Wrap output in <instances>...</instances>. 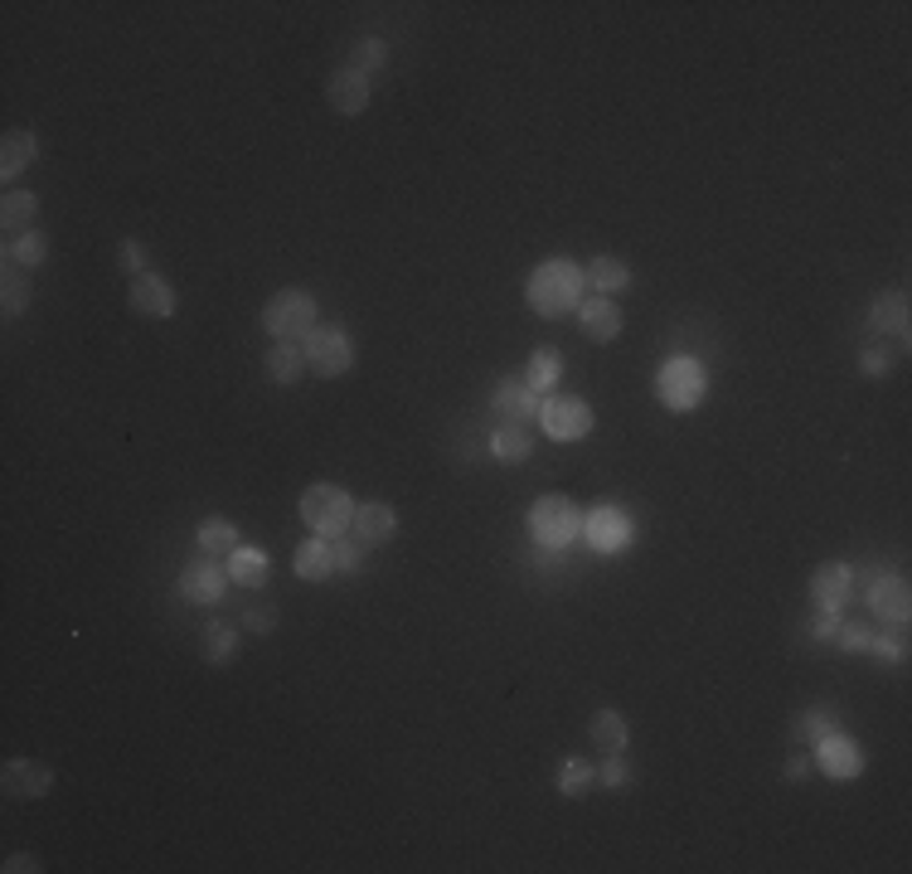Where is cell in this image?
Here are the masks:
<instances>
[{
  "mask_svg": "<svg viewBox=\"0 0 912 874\" xmlns=\"http://www.w3.org/2000/svg\"><path fill=\"white\" fill-rule=\"evenodd\" d=\"M524 301L534 317H568L588 301V273L573 257H549L524 277Z\"/></svg>",
  "mask_w": 912,
  "mask_h": 874,
  "instance_id": "1",
  "label": "cell"
},
{
  "mask_svg": "<svg viewBox=\"0 0 912 874\" xmlns=\"http://www.w3.org/2000/svg\"><path fill=\"white\" fill-rule=\"evenodd\" d=\"M297 510H301V520L311 525V534H325V540H340V534H350V525H355L350 491L331 486V481H316V486L301 491Z\"/></svg>",
  "mask_w": 912,
  "mask_h": 874,
  "instance_id": "2",
  "label": "cell"
},
{
  "mask_svg": "<svg viewBox=\"0 0 912 874\" xmlns=\"http://www.w3.org/2000/svg\"><path fill=\"white\" fill-rule=\"evenodd\" d=\"M316 321H321L316 297L301 291V287L277 291V297L263 307V331L273 335V341H307V335L316 331Z\"/></svg>",
  "mask_w": 912,
  "mask_h": 874,
  "instance_id": "3",
  "label": "cell"
},
{
  "mask_svg": "<svg viewBox=\"0 0 912 874\" xmlns=\"http://www.w3.org/2000/svg\"><path fill=\"white\" fill-rule=\"evenodd\" d=\"M708 394V375L694 355H670L656 375V399L666 403L670 413H694Z\"/></svg>",
  "mask_w": 912,
  "mask_h": 874,
  "instance_id": "4",
  "label": "cell"
},
{
  "mask_svg": "<svg viewBox=\"0 0 912 874\" xmlns=\"http://www.w3.org/2000/svg\"><path fill=\"white\" fill-rule=\"evenodd\" d=\"M529 540L544 544V549H563L573 544L582 534V510L573 506V496H539L534 506H529Z\"/></svg>",
  "mask_w": 912,
  "mask_h": 874,
  "instance_id": "5",
  "label": "cell"
},
{
  "mask_svg": "<svg viewBox=\"0 0 912 874\" xmlns=\"http://www.w3.org/2000/svg\"><path fill=\"white\" fill-rule=\"evenodd\" d=\"M592 423H597L592 403L578 394H549L539 403V428H544V437H554V442H582L592 433Z\"/></svg>",
  "mask_w": 912,
  "mask_h": 874,
  "instance_id": "6",
  "label": "cell"
},
{
  "mask_svg": "<svg viewBox=\"0 0 912 874\" xmlns=\"http://www.w3.org/2000/svg\"><path fill=\"white\" fill-rule=\"evenodd\" d=\"M301 350H307V369L321 379H340L355 369V341L340 326H316L301 341Z\"/></svg>",
  "mask_w": 912,
  "mask_h": 874,
  "instance_id": "7",
  "label": "cell"
},
{
  "mask_svg": "<svg viewBox=\"0 0 912 874\" xmlns=\"http://www.w3.org/2000/svg\"><path fill=\"white\" fill-rule=\"evenodd\" d=\"M229 564H219L213 554H199V559H189L185 568H180V593H185L189 602H199V608H209V602H219L223 593H229Z\"/></svg>",
  "mask_w": 912,
  "mask_h": 874,
  "instance_id": "8",
  "label": "cell"
},
{
  "mask_svg": "<svg viewBox=\"0 0 912 874\" xmlns=\"http://www.w3.org/2000/svg\"><path fill=\"white\" fill-rule=\"evenodd\" d=\"M582 534L597 554H622L626 544L636 540V525L622 506H597L592 515H582Z\"/></svg>",
  "mask_w": 912,
  "mask_h": 874,
  "instance_id": "9",
  "label": "cell"
},
{
  "mask_svg": "<svg viewBox=\"0 0 912 874\" xmlns=\"http://www.w3.org/2000/svg\"><path fill=\"white\" fill-rule=\"evenodd\" d=\"M864 602H869L874 618H884L888 626H908L912 618V598H908V578L898 574H874V583L859 593Z\"/></svg>",
  "mask_w": 912,
  "mask_h": 874,
  "instance_id": "10",
  "label": "cell"
},
{
  "mask_svg": "<svg viewBox=\"0 0 912 874\" xmlns=\"http://www.w3.org/2000/svg\"><path fill=\"white\" fill-rule=\"evenodd\" d=\"M0 787L15 802H39V797H49V787H54V768L39 763V758H10L5 772H0Z\"/></svg>",
  "mask_w": 912,
  "mask_h": 874,
  "instance_id": "11",
  "label": "cell"
},
{
  "mask_svg": "<svg viewBox=\"0 0 912 874\" xmlns=\"http://www.w3.org/2000/svg\"><path fill=\"white\" fill-rule=\"evenodd\" d=\"M816 758H820V768H826L835 782H854V778L864 772V748H859V738L840 734V728H830L826 738H816Z\"/></svg>",
  "mask_w": 912,
  "mask_h": 874,
  "instance_id": "12",
  "label": "cell"
},
{
  "mask_svg": "<svg viewBox=\"0 0 912 874\" xmlns=\"http://www.w3.org/2000/svg\"><path fill=\"white\" fill-rule=\"evenodd\" d=\"M131 311L146 321H165V317H175V287L165 283L161 273H141V277H131Z\"/></svg>",
  "mask_w": 912,
  "mask_h": 874,
  "instance_id": "13",
  "label": "cell"
},
{
  "mask_svg": "<svg viewBox=\"0 0 912 874\" xmlns=\"http://www.w3.org/2000/svg\"><path fill=\"white\" fill-rule=\"evenodd\" d=\"M622 326H626V317L612 297H588L578 307V331L588 335L592 345H612L616 335H622Z\"/></svg>",
  "mask_w": 912,
  "mask_h": 874,
  "instance_id": "14",
  "label": "cell"
},
{
  "mask_svg": "<svg viewBox=\"0 0 912 874\" xmlns=\"http://www.w3.org/2000/svg\"><path fill=\"white\" fill-rule=\"evenodd\" d=\"M325 103H331L340 117H359V112L369 107V78L359 73V69H335L331 78H325Z\"/></svg>",
  "mask_w": 912,
  "mask_h": 874,
  "instance_id": "15",
  "label": "cell"
},
{
  "mask_svg": "<svg viewBox=\"0 0 912 874\" xmlns=\"http://www.w3.org/2000/svg\"><path fill=\"white\" fill-rule=\"evenodd\" d=\"M350 534L365 549H374V544H389L393 534H399V510L389 506V501H369V506H355V525H350Z\"/></svg>",
  "mask_w": 912,
  "mask_h": 874,
  "instance_id": "16",
  "label": "cell"
},
{
  "mask_svg": "<svg viewBox=\"0 0 912 874\" xmlns=\"http://www.w3.org/2000/svg\"><path fill=\"white\" fill-rule=\"evenodd\" d=\"M490 403H495V418H500V423H524V428H529V418L539 413V394L524 384V379H500Z\"/></svg>",
  "mask_w": 912,
  "mask_h": 874,
  "instance_id": "17",
  "label": "cell"
},
{
  "mask_svg": "<svg viewBox=\"0 0 912 874\" xmlns=\"http://www.w3.org/2000/svg\"><path fill=\"white\" fill-rule=\"evenodd\" d=\"M810 598H816V608H826V612H844V602L854 598L850 564H820L816 578H810Z\"/></svg>",
  "mask_w": 912,
  "mask_h": 874,
  "instance_id": "18",
  "label": "cell"
},
{
  "mask_svg": "<svg viewBox=\"0 0 912 874\" xmlns=\"http://www.w3.org/2000/svg\"><path fill=\"white\" fill-rule=\"evenodd\" d=\"M297 574L301 578H311V583H325L335 574V540H325V534H311V540H301L297 544Z\"/></svg>",
  "mask_w": 912,
  "mask_h": 874,
  "instance_id": "19",
  "label": "cell"
},
{
  "mask_svg": "<svg viewBox=\"0 0 912 874\" xmlns=\"http://www.w3.org/2000/svg\"><path fill=\"white\" fill-rule=\"evenodd\" d=\"M35 156H39V141H35V131H5V141H0V175L5 181H15V175H25L30 165H35Z\"/></svg>",
  "mask_w": 912,
  "mask_h": 874,
  "instance_id": "20",
  "label": "cell"
},
{
  "mask_svg": "<svg viewBox=\"0 0 912 874\" xmlns=\"http://www.w3.org/2000/svg\"><path fill=\"white\" fill-rule=\"evenodd\" d=\"M588 287L597 291V297H616V291H626L632 287V267L622 263V257H612V253H602V257H592L588 267Z\"/></svg>",
  "mask_w": 912,
  "mask_h": 874,
  "instance_id": "21",
  "label": "cell"
},
{
  "mask_svg": "<svg viewBox=\"0 0 912 874\" xmlns=\"http://www.w3.org/2000/svg\"><path fill=\"white\" fill-rule=\"evenodd\" d=\"M223 564H229V574H233L239 588H263L267 574H273V559H267L263 549H253V544H239L229 559H223Z\"/></svg>",
  "mask_w": 912,
  "mask_h": 874,
  "instance_id": "22",
  "label": "cell"
},
{
  "mask_svg": "<svg viewBox=\"0 0 912 874\" xmlns=\"http://www.w3.org/2000/svg\"><path fill=\"white\" fill-rule=\"evenodd\" d=\"M588 734L592 748H602V754H626V744H632V724L622 720V710H597Z\"/></svg>",
  "mask_w": 912,
  "mask_h": 874,
  "instance_id": "23",
  "label": "cell"
},
{
  "mask_svg": "<svg viewBox=\"0 0 912 874\" xmlns=\"http://www.w3.org/2000/svg\"><path fill=\"white\" fill-rule=\"evenodd\" d=\"M44 257H49V233L44 229H25V233H10L5 239V263L10 267H39Z\"/></svg>",
  "mask_w": 912,
  "mask_h": 874,
  "instance_id": "24",
  "label": "cell"
},
{
  "mask_svg": "<svg viewBox=\"0 0 912 874\" xmlns=\"http://www.w3.org/2000/svg\"><path fill=\"white\" fill-rule=\"evenodd\" d=\"M35 215H39L35 189H5V199H0V223H5V239H10V233L35 229Z\"/></svg>",
  "mask_w": 912,
  "mask_h": 874,
  "instance_id": "25",
  "label": "cell"
},
{
  "mask_svg": "<svg viewBox=\"0 0 912 874\" xmlns=\"http://www.w3.org/2000/svg\"><path fill=\"white\" fill-rule=\"evenodd\" d=\"M490 452H495V462H524V457L534 452V437H529L524 423H500V428L490 433Z\"/></svg>",
  "mask_w": 912,
  "mask_h": 874,
  "instance_id": "26",
  "label": "cell"
},
{
  "mask_svg": "<svg viewBox=\"0 0 912 874\" xmlns=\"http://www.w3.org/2000/svg\"><path fill=\"white\" fill-rule=\"evenodd\" d=\"M301 369H307V350H301V341H277L273 355H267V375H273V384H297Z\"/></svg>",
  "mask_w": 912,
  "mask_h": 874,
  "instance_id": "27",
  "label": "cell"
},
{
  "mask_svg": "<svg viewBox=\"0 0 912 874\" xmlns=\"http://www.w3.org/2000/svg\"><path fill=\"white\" fill-rule=\"evenodd\" d=\"M558 375H563V355L554 350V345H539V350L529 355V375H524V384L534 389V394H554Z\"/></svg>",
  "mask_w": 912,
  "mask_h": 874,
  "instance_id": "28",
  "label": "cell"
},
{
  "mask_svg": "<svg viewBox=\"0 0 912 874\" xmlns=\"http://www.w3.org/2000/svg\"><path fill=\"white\" fill-rule=\"evenodd\" d=\"M874 326L893 331V335H908V291H888V297L874 301Z\"/></svg>",
  "mask_w": 912,
  "mask_h": 874,
  "instance_id": "29",
  "label": "cell"
},
{
  "mask_svg": "<svg viewBox=\"0 0 912 874\" xmlns=\"http://www.w3.org/2000/svg\"><path fill=\"white\" fill-rule=\"evenodd\" d=\"M195 540H199V549H205V554H223V559H229L233 549L243 544V540H239V530H233L229 520H205V525L195 530Z\"/></svg>",
  "mask_w": 912,
  "mask_h": 874,
  "instance_id": "30",
  "label": "cell"
},
{
  "mask_svg": "<svg viewBox=\"0 0 912 874\" xmlns=\"http://www.w3.org/2000/svg\"><path fill=\"white\" fill-rule=\"evenodd\" d=\"M0 291H5L0 311H5V317H20V311L30 307V277H25V267H10V263H5V277H0Z\"/></svg>",
  "mask_w": 912,
  "mask_h": 874,
  "instance_id": "31",
  "label": "cell"
},
{
  "mask_svg": "<svg viewBox=\"0 0 912 874\" xmlns=\"http://www.w3.org/2000/svg\"><path fill=\"white\" fill-rule=\"evenodd\" d=\"M233 652H239V626H229V622H209L205 626V660H233Z\"/></svg>",
  "mask_w": 912,
  "mask_h": 874,
  "instance_id": "32",
  "label": "cell"
},
{
  "mask_svg": "<svg viewBox=\"0 0 912 874\" xmlns=\"http://www.w3.org/2000/svg\"><path fill=\"white\" fill-rule=\"evenodd\" d=\"M592 763L588 758H568V763L558 768V792L563 797H588V787H592Z\"/></svg>",
  "mask_w": 912,
  "mask_h": 874,
  "instance_id": "33",
  "label": "cell"
},
{
  "mask_svg": "<svg viewBox=\"0 0 912 874\" xmlns=\"http://www.w3.org/2000/svg\"><path fill=\"white\" fill-rule=\"evenodd\" d=\"M384 59H389V49H384V39H359V49H355V59H350V69L359 73H374V69H384Z\"/></svg>",
  "mask_w": 912,
  "mask_h": 874,
  "instance_id": "34",
  "label": "cell"
},
{
  "mask_svg": "<svg viewBox=\"0 0 912 874\" xmlns=\"http://www.w3.org/2000/svg\"><path fill=\"white\" fill-rule=\"evenodd\" d=\"M830 728H835L830 710H810V714H801V720H796V738H801V744H816V738H826Z\"/></svg>",
  "mask_w": 912,
  "mask_h": 874,
  "instance_id": "35",
  "label": "cell"
},
{
  "mask_svg": "<svg viewBox=\"0 0 912 874\" xmlns=\"http://www.w3.org/2000/svg\"><path fill=\"white\" fill-rule=\"evenodd\" d=\"M359 564H365V544H359L355 534L350 540L340 534V540H335V574H355Z\"/></svg>",
  "mask_w": 912,
  "mask_h": 874,
  "instance_id": "36",
  "label": "cell"
},
{
  "mask_svg": "<svg viewBox=\"0 0 912 874\" xmlns=\"http://www.w3.org/2000/svg\"><path fill=\"white\" fill-rule=\"evenodd\" d=\"M835 642L844 646V652H869L874 626H864V622H840V636H835Z\"/></svg>",
  "mask_w": 912,
  "mask_h": 874,
  "instance_id": "37",
  "label": "cell"
},
{
  "mask_svg": "<svg viewBox=\"0 0 912 874\" xmlns=\"http://www.w3.org/2000/svg\"><path fill=\"white\" fill-rule=\"evenodd\" d=\"M597 778H602L612 792H626V782H632V768L622 763V754H607V763H602V772H597Z\"/></svg>",
  "mask_w": 912,
  "mask_h": 874,
  "instance_id": "38",
  "label": "cell"
},
{
  "mask_svg": "<svg viewBox=\"0 0 912 874\" xmlns=\"http://www.w3.org/2000/svg\"><path fill=\"white\" fill-rule=\"evenodd\" d=\"M869 652H874L878 660H893V666H903V660H908V646H903V642H898V636H878V632H874V642H869Z\"/></svg>",
  "mask_w": 912,
  "mask_h": 874,
  "instance_id": "39",
  "label": "cell"
},
{
  "mask_svg": "<svg viewBox=\"0 0 912 874\" xmlns=\"http://www.w3.org/2000/svg\"><path fill=\"white\" fill-rule=\"evenodd\" d=\"M840 622H844V612H826V608H820V618L810 622V636H816V642H835Z\"/></svg>",
  "mask_w": 912,
  "mask_h": 874,
  "instance_id": "40",
  "label": "cell"
},
{
  "mask_svg": "<svg viewBox=\"0 0 912 874\" xmlns=\"http://www.w3.org/2000/svg\"><path fill=\"white\" fill-rule=\"evenodd\" d=\"M859 369H864L869 379H878V375H888V369H893V355L878 350V345H874V350H864V355H859Z\"/></svg>",
  "mask_w": 912,
  "mask_h": 874,
  "instance_id": "41",
  "label": "cell"
},
{
  "mask_svg": "<svg viewBox=\"0 0 912 874\" xmlns=\"http://www.w3.org/2000/svg\"><path fill=\"white\" fill-rule=\"evenodd\" d=\"M243 622H247V626H257V632H273V626H277V608H253Z\"/></svg>",
  "mask_w": 912,
  "mask_h": 874,
  "instance_id": "42",
  "label": "cell"
},
{
  "mask_svg": "<svg viewBox=\"0 0 912 874\" xmlns=\"http://www.w3.org/2000/svg\"><path fill=\"white\" fill-rule=\"evenodd\" d=\"M122 263H127L137 277L146 273V267H141V243H137V239H127V249H122Z\"/></svg>",
  "mask_w": 912,
  "mask_h": 874,
  "instance_id": "43",
  "label": "cell"
},
{
  "mask_svg": "<svg viewBox=\"0 0 912 874\" xmlns=\"http://www.w3.org/2000/svg\"><path fill=\"white\" fill-rule=\"evenodd\" d=\"M5 870H10V874H25V870L35 874V870H39V860H35V855H10V860H5Z\"/></svg>",
  "mask_w": 912,
  "mask_h": 874,
  "instance_id": "44",
  "label": "cell"
},
{
  "mask_svg": "<svg viewBox=\"0 0 912 874\" xmlns=\"http://www.w3.org/2000/svg\"><path fill=\"white\" fill-rule=\"evenodd\" d=\"M806 772H810V763H806V758H801V754H796V758H792V763H786V778H792V782H796V778H806Z\"/></svg>",
  "mask_w": 912,
  "mask_h": 874,
  "instance_id": "45",
  "label": "cell"
}]
</instances>
